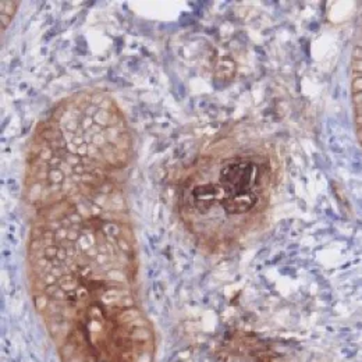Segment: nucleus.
<instances>
[{
    "label": "nucleus",
    "instance_id": "nucleus-1",
    "mask_svg": "<svg viewBox=\"0 0 362 362\" xmlns=\"http://www.w3.org/2000/svg\"><path fill=\"white\" fill-rule=\"evenodd\" d=\"M130 228L67 212L34 227L35 307L62 362H155L156 336L138 305Z\"/></svg>",
    "mask_w": 362,
    "mask_h": 362
},
{
    "label": "nucleus",
    "instance_id": "nucleus-2",
    "mask_svg": "<svg viewBox=\"0 0 362 362\" xmlns=\"http://www.w3.org/2000/svg\"><path fill=\"white\" fill-rule=\"evenodd\" d=\"M257 166L252 162H234L221 172L218 185V204L228 215L250 212L258 202L252 191L257 181Z\"/></svg>",
    "mask_w": 362,
    "mask_h": 362
}]
</instances>
